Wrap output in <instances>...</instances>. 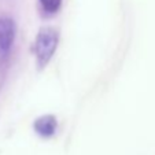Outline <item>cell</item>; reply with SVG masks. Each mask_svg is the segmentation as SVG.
Listing matches in <instances>:
<instances>
[{
	"label": "cell",
	"instance_id": "7a4b0ae2",
	"mask_svg": "<svg viewBox=\"0 0 155 155\" xmlns=\"http://www.w3.org/2000/svg\"><path fill=\"white\" fill-rule=\"evenodd\" d=\"M15 38V24L10 18H0V54H7Z\"/></svg>",
	"mask_w": 155,
	"mask_h": 155
},
{
	"label": "cell",
	"instance_id": "3957f363",
	"mask_svg": "<svg viewBox=\"0 0 155 155\" xmlns=\"http://www.w3.org/2000/svg\"><path fill=\"white\" fill-rule=\"evenodd\" d=\"M35 129L38 135L41 136H52L54 132L56 129V120L52 115H44L40 117L37 121L35 122Z\"/></svg>",
	"mask_w": 155,
	"mask_h": 155
},
{
	"label": "cell",
	"instance_id": "277c9868",
	"mask_svg": "<svg viewBox=\"0 0 155 155\" xmlns=\"http://www.w3.org/2000/svg\"><path fill=\"white\" fill-rule=\"evenodd\" d=\"M40 3L47 12H56L62 4V0H40Z\"/></svg>",
	"mask_w": 155,
	"mask_h": 155
},
{
	"label": "cell",
	"instance_id": "6da1fadb",
	"mask_svg": "<svg viewBox=\"0 0 155 155\" xmlns=\"http://www.w3.org/2000/svg\"><path fill=\"white\" fill-rule=\"evenodd\" d=\"M58 45V32L52 28H44L36 37L35 54L40 66H45L52 58Z\"/></svg>",
	"mask_w": 155,
	"mask_h": 155
}]
</instances>
